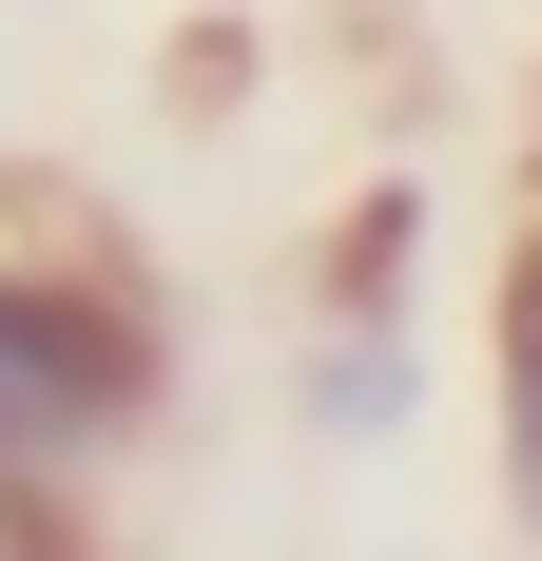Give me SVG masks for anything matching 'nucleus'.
Returning <instances> with one entry per match:
<instances>
[{"mask_svg": "<svg viewBox=\"0 0 542 561\" xmlns=\"http://www.w3.org/2000/svg\"><path fill=\"white\" fill-rule=\"evenodd\" d=\"M504 465H523V523H542V252L504 290Z\"/></svg>", "mask_w": 542, "mask_h": 561, "instance_id": "2", "label": "nucleus"}, {"mask_svg": "<svg viewBox=\"0 0 542 561\" xmlns=\"http://www.w3.org/2000/svg\"><path fill=\"white\" fill-rule=\"evenodd\" d=\"M156 407V330L116 290H58V272H0V523L58 504L78 465Z\"/></svg>", "mask_w": 542, "mask_h": 561, "instance_id": "1", "label": "nucleus"}]
</instances>
